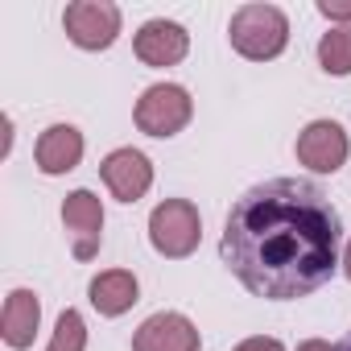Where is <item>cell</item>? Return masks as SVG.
<instances>
[{"label":"cell","mask_w":351,"mask_h":351,"mask_svg":"<svg viewBox=\"0 0 351 351\" xmlns=\"http://www.w3.org/2000/svg\"><path fill=\"white\" fill-rule=\"evenodd\" d=\"M298 351H335L326 339H306V343H298Z\"/></svg>","instance_id":"ac0fdd59"},{"label":"cell","mask_w":351,"mask_h":351,"mask_svg":"<svg viewBox=\"0 0 351 351\" xmlns=\"http://www.w3.org/2000/svg\"><path fill=\"white\" fill-rule=\"evenodd\" d=\"M195 116V99L182 83H153L141 91L136 108H132V120L145 136H178Z\"/></svg>","instance_id":"3957f363"},{"label":"cell","mask_w":351,"mask_h":351,"mask_svg":"<svg viewBox=\"0 0 351 351\" xmlns=\"http://www.w3.org/2000/svg\"><path fill=\"white\" fill-rule=\"evenodd\" d=\"M343 277H347V281H351V244H347V248H343Z\"/></svg>","instance_id":"d6986e66"},{"label":"cell","mask_w":351,"mask_h":351,"mask_svg":"<svg viewBox=\"0 0 351 351\" xmlns=\"http://www.w3.org/2000/svg\"><path fill=\"white\" fill-rule=\"evenodd\" d=\"M46 351H87V322H83L79 310L66 306L58 314V326H54V339H50Z\"/></svg>","instance_id":"9a60e30c"},{"label":"cell","mask_w":351,"mask_h":351,"mask_svg":"<svg viewBox=\"0 0 351 351\" xmlns=\"http://www.w3.org/2000/svg\"><path fill=\"white\" fill-rule=\"evenodd\" d=\"M232 50L248 62H273L289 46V17L277 5H244L232 13L228 25Z\"/></svg>","instance_id":"7a4b0ae2"},{"label":"cell","mask_w":351,"mask_h":351,"mask_svg":"<svg viewBox=\"0 0 351 351\" xmlns=\"http://www.w3.org/2000/svg\"><path fill=\"white\" fill-rule=\"evenodd\" d=\"M339 236V211L314 182L273 178L236 199L219 256L248 293L293 302L335 277Z\"/></svg>","instance_id":"6da1fadb"},{"label":"cell","mask_w":351,"mask_h":351,"mask_svg":"<svg viewBox=\"0 0 351 351\" xmlns=\"http://www.w3.org/2000/svg\"><path fill=\"white\" fill-rule=\"evenodd\" d=\"M335 351H351V335H347V339H343V347H335Z\"/></svg>","instance_id":"ffe728a7"},{"label":"cell","mask_w":351,"mask_h":351,"mask_svg":"<svg viewBox=\"0 0 351 351\" xmlns=\"http://www.w3.org/2000/svg\"><path fill=\"white\" fill-rule=\"evenodd\" d=\"M87 298H91V306L104 318H120V314H128L141 302V281L128 269H108V273H99L87 285Z\"/></svg>","instance_id":"4fadbf2b"},{"label":"cell","mask_w":351,"mask_h":351,"mask_svg":"<svg viewBox=\"0 0 351 351\" xmlns=\"http://www.w3.org/2000/svg\"><path fill=\"white\" fill-rule=\"evenodd\" d=\"M298 161L310 169V173H339L347 153H351V141L343 132L339 120H310L302 132H298V145H293Z\"/></svg>","instance_id":"8992f818"},{"label":"cell","mask_w":351,"mask_h":351,"mask_svg":"<svg viewBox=\"0 0 351 351\" xmlns=\"http://www.w3.org/2000/svg\"><path fill=\"white\" fill-rule=\"evenodd\" d=\"M318 13L326 17V21H351V0H318Z\"/></svg>","instance_id":"2e32d148"},{"label":"cell","mask_w":351,"mask_h":351,"mask_svg":"<svg viewBox=\"0 0 351 351\" xmlns=\"http://www.w3.org/2000/svg\"><path fill=\"white\" fill-rule=\"evenodd\" d=\"M62 228L71 236L75 261H91L104 240V203L91 191H71L62 199Z\"/></svg>","instance_id":"ba28073f"},{"label":"cell","mask_w":351,"mask_h":351,"mask_svg":"<svg viewBox=\"0 0 351 351\" xmlns=\"http://www.w3.org/2000/svg\"><path fill=\"white\" fill-rule=\"evenodd\" d=\"M132 50H136V58H141L145 66L165 71V66H178V62L186 58V50H191V34H186L178 21L153 17V21H145V25L136 29Z\"/></svg>","instance_id":"30bf717a"},{"label":"cell","mask_w":351,"mask_h":351,"mask_svg":"<svg viewBox=\"0 0 351 351\" xmlns=\"http://www.w3.org/2000/svg\"><path fill=\"white\" fill-rule=\"evenodd\" d=\"M120 25H124V17H120V9L112 0H75V5H66V13H62L66 38L79 50H91V54L112 50L116 38H120Z\"/></svg>","instance_id":"5b68a950"},{"label":"cell","mask_w":351,"mask_h":351,"mask_svg":"<svg viewBox=\"0 0 351 351\" xmlns=\"http://www.w3.org/2000/svg\"><path fill=\"white\" fill-rule=\"evenodd\" d=\"M42 326V302L34 289H13L5 298V310H0V339H5L13 351L34 347V335Z\"/></svg>","instance_id":"7c38bea8"},{"label":"cell","mask_w":351,"mask_h":351,"mask_svg":"<svg viewBox=\"0 0 351 351\" xmlns=\"http://www.w3.org/2000/svg\"><path fill=\"white\" fill-rule=\"evenodd\" d=\"M83 132L75 124H50L38 145H34V161L46 178H58V173H71L79 161H83Z\"/></svg>","instance_id":"8fae6325"},{"label":"cell","mask_w":351,"mask_h":351,"mask_svg":"<svg viewBox=\"0 0 351 351\" xmlns=\"http://www.w3.org/2000/svg\"><path fill=\"white\" fill-rule=\"evenodd\" d=\"M318 66L335 79L351 75V25H335L318 38Z\"/></svg>","instance_id":"5bb4252c"},{"label":"cell","mask_w":351,"mask_h":351,"mask_svg":"<svg viewBox=\"0 0 351 351\" xmlns=\"http://www.w3.org/2000/svg\"><path fill=\"white\" fill-rule=\"evenodd\" d=\"M232 351H285V347H281V339L252 335V339H244V343H240V347H232Z\"/></svg>","instance_id":"e0dca14e"},{"label":"cell","mask_w":351,"mask_h":351,"mask_svg":"<svg viewBox=\"0 0 351 351\" xmlns=\"http://www.w3.org/2000/svg\"><path fill=\"white\" fill-rule=\"evenodd\" d=\"M199 347H203L199 326L178 310L149 314L132 335V351H199Z\"/></svg>","instance_id":"9c48e42d"},{"label":"cell","mask_w":351,"mask_h":351,"mask_svg":"<svg viewBox=\"0 0 351 351\" xmlns=\"http://www.w3.org/2000/svg\"><path fill=\"white\" fill-rule=\"evenodd\" d=\"M99 178L104 186L112 191V199L120 203H141L153 186V161L141 153V149H112L104 161H99Z\"/></svg>","instance_id":"52a82bcc"},{"label":"cell","mask_w":351,"mask_h":351,"mask_svg":"<svg viewBox=\"0 0 351 351\" xmlns=\"http://www.w3.org/2000/svg\"><path fill=\"white\" fill-rule=\"evenodd\" d=\"M203 240V219H199V207L191 199H165L153 207L149 215V244L169 256V261H182L199 248Z\"/></svg>","instance_id":"277c9868"}]
</instances>
